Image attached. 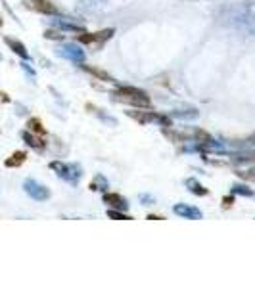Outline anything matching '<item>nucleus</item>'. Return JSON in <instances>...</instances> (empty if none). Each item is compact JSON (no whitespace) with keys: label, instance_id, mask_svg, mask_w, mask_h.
I'll return each mask as SVG.
<instances>
[{"label":"nucleus","instance_id":"1","mask_svg":"<svg viewBox=\"0 0 255 287\" xmlns=\"http://www.w3.org/2000/svg\"><path fill=\"white\" fill-rule=\"evenodd\" d=\"M113 100L121 101V104H129L132 108H142V109H150V98L144 90L140 88H134V86H119L113 92Z\"/></svg>","mask_w":255,"mask_h":287},{"label":"nucleus","instance_id":"2","mask_svg":"<svg viewBox=\"0 0 255 287\" xmlns=\"http://www.w3.org/2000/svg\"><path fill=\"white\" fill-rule=\"evenodd\" d=\"M127 115L129 117H132L134 121L142 122V125H146V122H160V125H165V127H171V119H169L167 115H160L155 113V111H152V109H148V111H140V109H134V111H127Z\"/></svg>","mask_w":255,"mask_h":287},{"label":"nucleus","instance_id":"3","mask_svg":"<svg viewBox=\"0 0 255 287\" xmlns=\"http://www.w3.org/2000/svg\"><path fill=\"white\" fill-rule=\"evenodd\" d=\"M23 190H25L27 195L33 197L35 201H46L48 197H50V190H48L46 186H43V184H38V182L33 178L23 182Z\"/></svg>","mask_w":255,"mask_h":287},{"label":"nucleus","instance_id":"4","mask_svg":"<svg viewBox=\"0 0 255 287\" xmlns=\"http://www.w3.org/2000/svg\"><path fill=\"white\" fill-rule=\"evenodd\" d=\"M111 35H113V29H104L98 33H83V35H79V40L85 44H102L109 40Z\"/></svg>","mask_w":255,"mask_h":287},{"label":"nucleus","instance_id":"5","mask_svg":"<svg viewBox=\"0 0 255 287\" xmlns=\"http://www.w3.org/2000/svg\"><path fill=\"white\" fill-rule=\"evenodd\" d=\"M173 213L179 215L181 218H188V220H200L202 218V211L198 207H190L186 203H179L173 207Z\"/></svg>","mask_w":255,"mask_h":287},{"label":"nucleus","instance_id":"6","mask_svg":"<svg viewBox=\"0 0 255 287\" xmlns=\"http://www.w3.org/2000/svg\"><path fill=\"white\" fill-rule=\"evenodd\" d=\"M58 54L62 57L71 59V61H83V59H85V52L81 50V48H77L75 44H64L58 50Z\"/></svg>","mask_w":255,"mask_h":287},{"label":"nucleus","instance_id":"7","mask_svg":"<svg viewBox=\"0 0 255 287\" xmlns=\"http://www.w3.org/2000/svg\"><path fill=\"white\" fill-rule=\"evenodd\" d=\"M25 4H27L31 10L41 12V14H46V15L56 14V6H54L52 2H48V0H25Z\"/></svg>","mask_w":255,"mask_h":287},{"label":"nucleus","instance_id":"8","mask_svg":"<svg viewBox=\"0 0 255 287\" xmlns=\"http://www.w3.org/2000/svg\"><path fill=\"white\" fill-rule=\"evenodd\" d=\"M104 203H108V205H111L113 209H117V211H123V213L129 209L127 199L121 197L119 194H104Z\"/></svg>","mask_w":255,"mask_h":287},{"label":"nucleus","instance_id":"9","mask_svg":"<svg viewBox=\"0 0 255 287\" xmlns=\"http://www.w3.org/2000/svg\"><path fill=\"white\" fill-rule=\"evenodd\" d=\"M22 138L27 142V146L29 148H33V150H44L46 148V142H44L43 138L38 136V134H33V132H29V130H25V132H22Z\"/></svg>","mask_w":255,"mask_h":287},{"label":"nucleus","instance_id":"10","mask_svg":"<svg viewBox=\"0 0 255 287\" xmlns=\"http://www.w3.org/2000/svg\"><path fill=\"white\" fill-rule=\"evenodd\" d=\"M4 43L10 46V50H14L19 57H23V59H29V52H27V48H25V44L23 43L15 40V38H10V36H4Z\"/></svg>","mask_w":255,"mask_h":287},{"label":"nucleus","instance_id":"11","mask_svg":"<svg viewBox=\"0 0 255 287\" xmlns=\"http://www.w3.org/2000/svg\"><path fill=\"white\" fill-rule=\"evenodd\" d=\"M50 169L58 172V176H62L64 180H69V182L73 180L71 178V167L66 165V163H62V161H52ZM73 182H75V180H73Z\"/></svg>","mask_w":255,"mask_h":287},{"label":"nucleus","instance_id":"12","mask_svg":"<svg viewBox=\"0 0 255 287\" xmlns=\"http://www.w3.org/2000/svg\"><path fill=\"white\" fill-rule=\"evenodd\" d=\"M25 161H27V153L25 151H14L12 157H8L4 161V165L10 167V169H15V167H22Z\"/></svg>","mask_w":255,"mask_h":287},{"label":"nucleus","instance_id":"13","mask_svg":"<svg viewBox=\"0 0 255 287\" xmlns=\"http://www.w3.org/2000/svg\"><path fill=\"white\" fill-rule=\"evenodd\" d=\"M27 130L33 132V134H38V136H44V134H46V129L43 127L41 119H36V117H31L29 121H27Z\"/></svg>","mask_w":255,"mask_h":287},{"label":"nucleus","instance_id":"14","mask_svg":"<svg viewBox=\"0 0 255 287\" xmlns=\"http://www.w3.org/2000/svg\"><path fill=\"white\" fill-rule=\"evenodd\" d=\"M186 188H188V192H192V194H196V195H207V190H205L198 180H194V178H188L186 182Z\"/></svg>","mask_w":255,"mask_h":287},{"label":"nucleus","instance_id":"15","mask_svg":"<svg viewBox=\"0 0 255 287\" xmlns=\"http://www.w3.org/2000/svg\"><path fill=\"white\" fill-rule=\"evenodd\" d=\"M83 69H85V71H88V73H92V75H94V77H98V79L106 80V83H115V80L109 77L108 73L102 71V69H98V67H92V65H83Z\"/></svg>","mask_w":255,"mask_h":287},{"label":"nucleus","instance_id":"16","mask_svg":"<svg viewBox=\"0 0 255 287\" xmlns=\"http://www.w3.org/2000/svg\"><path fill=\"white\" fill-rule=\"evenodd\" d=\"M106 188H108V180L104 178V176H100V174L90 182V190H94V192H104Z\"/></svg>","mask_w":255,"mask_h":287},{"label":"nucleus","instance_id":"17","mask_svg":"<svg viewBox=\"0 0 255 287\" xmlns=\"http://www.w3.org/2000/svg\"><path fill=\"white\" fill-rule=\"evenodd\" d=\"M173 117H179V119H196L198 111L196 109H186V111H173Z\"/></svg>","mask_w":255,"mask_h":287},{"label":"nucleus","instance_id":"18","mask_svg":"<svg viewBox=\"0 0 255 287\" xmlns=\"http://www.w3.org/2000/svg\"><path fill=\"white\" fill-rule=\"evenodd\" d=\"M108 216L109 218H113V220H131V216H127L123 211H117V209H109Z\"/></svg>","mask_w":255,"mask_h":287},{"label":"nucleus","instance_id":"19","mask_svg":"<svg viewBox=\"0 0 255 287\" xmlns=\"http://www.w3.org/2000/svg\"><path fill=\"white\" fill-rule=\"evenodd\" d=\"M44 38H48V40H62L64 35H62V31H58V29H48L44 33Z\"/></svg>","mask_w":255,"mask_h":287},{"label":"nucleus","instance_id":"20","mask_svg":"<svg viewBox=\"0 0 255 287\" xmlns=\"http://www.w3.org/2000/svg\"><path fill=\"white\" fill-rule=\"evenodd\" d=\"M240 163H255V150L251 151H246L244 155H240Z\"/></svg>","mask_w":255,"mask_h":287},{"label":"nucleus","instance_id":"21","mask_svg":"<svg viewBox=\"0 0 255 287\" xmlns=\"http://www.w3.org/2000/svg\"><path fill=\"white\" fill-rule=\"evenodd\" d=\"M232 194H240V195H253L251 190H248L246 186H232Z\"/></svg>","mask_w":255,"mask_h":287},{"label":"nucleus","instance_id":"22","mask_svg":"<svg viewBox=\"0 0 255 287\" xmlns=\"http://www.w3.org/2000/svg\"><path fill=\"white\" fill-rule=\"evenodd\" d=\"M234 203V197L232 195H228V197H223V207H230Z\"/></svg>","mask_w":255,"mask_h":287},{"label":"nucleus","instance_id":"23","mask_svg":"<svg viewBox=\"0 0 255 287\" xmlns=\"http://www.w3.org/2000/svg\"><path fill=\"white\" fill-rule=\"evenodd\" d=\"M10 101V96L6 92H0V104H8Z\"/></svg>","mask_w":255,"mask_h":287},{"label":"nucleus","instance_id":"24","mask_svg":"<svg viewBox=\"0 0 255 287\" xmlns=\"http://www.w3.org/2000/svg\"><path fill=\"white\" fill-rule=\"evenodd\" d=\"M148 218H150V220H161V218H163V216H158V215H148Z\"/></svg>","mask_w":255,"mask_h":287},{"label":"nucleus","instance_id":"25","mask_svg":"<svg viewBox=\"0 0 255 287\" xmlns=\"http://www.w3.org/2000/svg\"><path fill=\"white\" fill-rule=\"evenodd\" d=\"M0 27H2V17H0Z\"/></svg>","mask_w":255,"mask_h":287},{"label":"nucleus","instance_id":"26","mask_svg":"<svg viewBox=\"0 0 255 287\" xmlns=\"http://www.w3.org/2000/svg\"><path fill=\"white\" fill-rule=\"evenodd\" d=\"M251 172H253V174H255V169H253V171H251Z\"/></svg>","mask_w":255,"mask_h":287},{"label":"nucleus","instance_id":"27","mask_svg":"<svg viewBox=\"0 0 255 287\" xmlns=\"http://www.w3.org/2000/svg\"><path fill=\"white\" fill-rule=\"evenodd\" d=\"M0 59H2V56H0Z\"/></svg>","mask_w":255,"mask_h":287}]
</instances>
